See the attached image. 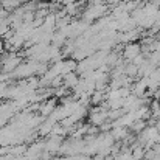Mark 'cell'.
<instances>
[{
    "mask_svg": "<svg viewBox=\"0 0 160 160\" xmlns=\"http://www.w3.org/2000/svg\"><path fill=\"white\" fill-rule=\"evenodd\" d=\"M138 54H142L140 42H131V44H126L123 47V59H128L129 62H132Z\"/></svg>",
    "mask_w": 160,
    "mask_h": 160,
    "instance_id": "6da1fadb",
    "label": "cell"
},
{
    "mask_svg": "<svg viewBox=\"0 0 160 160\" xmlns=\"http://www.w3.org/2000/svg\"><path fill=\"white\" fill-rule=\"evenodd\" d=\"M25 5V2L23 0H5L3 3H2V6L11 14V12H14L16 9H19V8H22Z\"/></svg>",
    "mask_w": 160,
    "mask_h": 160,
    "instance_id": "7a4b0ae2",
    "label": "cell"
},
{
    "mask_svg": "<svg viewBox=\"0 0 160 160\" xmlns=\"http://www.w3.org/2000/svg\"><path fill=\"white\" fill-rule=\"evenodd\" d=\"M145 149H143V146H137L135 149H134V152H132V157H134V160H140L145 157Z\"/></svg>",
    "mask_w": 160,
    "mask_h": 160,
    "instance_id": "3957f363",
    "label": "cell"
},
{
    "mask_svg": "<svg viewBox=\"0 0 160 160\" xmlns=\"http://www.w3.org/2000/svg\"><path fill=\"white\" fill-rule=\"evenodd\" d=\"M104 3H106L110 9H112V8H115L117 5H120V3H121V0H104Z\"/></svg>",
    "mask_w": 160,
    "mask_h": 160,
    "instance_id": "277c9868",
    "label": "cell"
},
{
    "mask_svg": "<svg viewBox=\"0 0 160 160\" xmlns=\"http://www.w3.org/2000/svg\"><path fill=\"white\" fill-rule=\"evenodd\" d=\"M104 5V0H87V6H98Z\"/></svg>",
    "mask_w": 160,
    "mask_h": 160,
    "instance_id": "5b68a950",
    "label": "cell"
},
{
    "mask_svg": "<svg viewBox=\"0 0 160 160\" xmlns=\"http://www.w3.org/2000/svg\"><path fill=\"white\" fill-rule=\"evenodd\" d=\"M154 128H156V129L159 131V134H160V118L157 120V121H156V126H154Z\"/></svg>",
    "mask_w": 160,
    "mask_h": 160,
    "instance_id": "8992f818",
    "label": "cell"
},
{
    "mask_svg": "<svg viewBox=\"0 0 160 160\" xmlns=\"http://www.w3.org/2000/svg\"><path fill=\"white\" fill-rule=\"evenodd\" d=\"M121 2H128V0H121Z\"/></svg>",
    "mask_w": 160,
    "mask_h": 160,
    "instance_id": "52a82bcc",
    "label": "cell"
}]
</instances>
